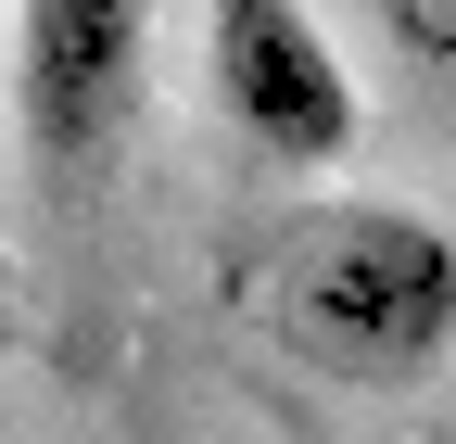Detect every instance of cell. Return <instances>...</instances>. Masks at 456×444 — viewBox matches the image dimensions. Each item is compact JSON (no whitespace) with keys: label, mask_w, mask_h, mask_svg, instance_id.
Wrapping results in <instances>:
<instances>
[{"label":"cell","mask_w":456,"mask_h":444,"mask_svg":"<svg viewBox=\"0 0 456 444\" xmlns=\"http://www.w3.org/2000/svg\"><path fill=\"white\" fill-rule=\"evenodd\" d=\"M254 330L342 394H406L456 356V229L368 191L292 203L254 242Z\"/></svg>","instance_id":"1"},{"label":"cell","mask_w":456,"mask_h":444,"mask_svg":"<svg viewBox=\"0 0 456 444\" xmlns=\"http://www.w3.org/2000/svg\"><path fill=\"white\" fill-rule=\"evenodd\" d=\"M203 89L216 115L241 127V152L266 165H342L368 127L355 102V64L330 51V26L305 13V0H203Z\"/></svg>","instance_id":"2"},{"label":"cell","mask_w":456,"mask_h":444,"mask_svg":"<svg viewBox=\"0 0 456 444\" xmlns=\"http://www.w3.org/2000/svg\"><path fill=\"white\" fill-rule=\"evenodd\" d=\"M140 89H152V0H13V127L51 178H89L140 127Z\"/></svg>","instance_id":"3"},{"label":"cell","mask_w":456,"mask_h":444,"mask_svg":"<svg viewBox=\"0 0 456 444\" xmlns=\"http://www.w3.org/2000/svg\"><path fill=\"white\" fill-rule=\"evenodd\" d=\"M380 26H393V51H406V64L456 77V0H380Z\"/></svg>","instance_id":"4"}]
</instances>
